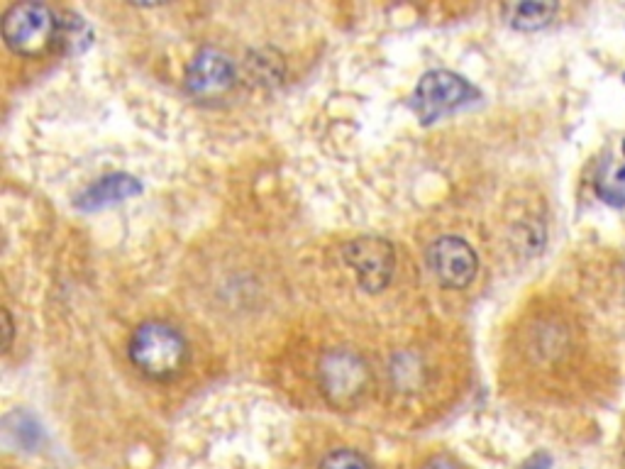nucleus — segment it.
Returning a JSON list of instances; mask_svg holds the SVG:
<instances>
[{"label":"nucleus","instance_id":"obj_1","mask_svg":"<svg viewBox=\"0 0 625 469\" xmlns=\"http://www.w3.org/2000/svg\"><path fill=\"white\" fill-rule=\"evenodd\" d=\"M130 357L142 374L152 379H171L186 360L184 335L162 320H149L135 330Z\"/></svg>","mask_w":625,"mask_h":469},{"label":"nucleus","instance_id":"obj_2","mask_svg":"<svg viewBox=\"0 0 625 469\" xmlns=\"http://www.w3.org/2000/svg\"><path fill=\"white\" fill-rule=\"evenodd\" d=\"M57 35V18L42 3H20L5 13L3 37L8 47L22 57H37Z\"/></svg>","mask_w":625,"mask_h":469},{"label":"nucleus","instance_id":"obj_3","mask_svg":"<svg viewBox=\"0 0 625 469\" xmlns=\"http://www.w3.org/2000/svg\"><path fill=\"white\" fill-rule=\"evenodd\" d=\"M320 386L328 401L337 408H352L369 386V369L350 350L328 352L320 362Z\"/></svg>","mask_w":625,"mask_h":469},{"label":"nucleus","instance_id":"obj_4","mask_svg":"<svg viewBox=\"0 0 625 469\" xmlns=\"http://www.w3.org/2000/svg\"><path fill=\"white\" fill-rule=\"evenodd\" d=\"M345 259L355 269L359 286L369 294L386 289L394 274V247L376 235H362L345 247Z\"/></svg>","mask_w":625,"mask_h":469},{"label":"nucleus","instance_id":"obj_5","mask_svg":"<svg viewBox=\"0 0 625 469\" xmlns=\"http://www.w3.org/2000/svg\"><path fill=\"white\" fill-rule=\"evenodd\" d=\"M474 98V88L462 79V76L452 74V71L438 69L430 71L420 79L413 93V108L418 110L420 118L435 120L440 115L450 113V110L462 108Z\"/></svg>","mask_w":625,"mask_h":469},{"label":"nucleus","instance_id":"obj_6","mask_svg":"<svg viewBox=\"0 0 625 469\" xmlns=\"http://www.w3.org/2000/svg\"><path fill=\"white\" fill-rule=\"evenodd\" d=\"M430 272L445 289H464L477 277L479 259L469 242L462 237L445 235L435 240L428 250Z\"/></svg>","mask_w":625,"mask_h":469},{"label":"nucleus","instance_id":"obj_7","mask_svg":"<svg viewBox=\"0 0 625 469\" xmlns=\"http://www.w3.org/2000/svg\"><path fill=\"white\" fill-rule=\"evenodd\" d=\"M235 84V66L228 54L206 47L191 59L186 71V88L196 96H215Z\"/></svg>","mask_w":625,"mask_h":469},{"label":"nucleus","instance_id":"obj_8","mask_svg":"<svg viewBox=\"0 0 625 469\" xmlns=\"http://www.w3.org/2000/svg\"><path fill=\"white\" fill-rule=\"evenodd\" d=\"M140 189H142L140 181L132 179L130 174H108L105 179L88 186V189L79 196L76 206H79L81 211H98V208L113 206V203L135 196V193H140Z\"/></svg>","mask_w":625,"mask_h":469},{"label":"nucleus","instance_id":"obj_9","mask_svg":"<svg viewBox=\"0 0 625 469\" xmlns=\"http://www.w3.org/2000/svg\"><path fill=\"white\" fill-rule=\"evenodd\" d=\"M555 13H557L555 3H516L506 8L508 22L525 32L540 30V27L550 25L552 18H555Z\"/></svg>","mask_w":625,"mask_h":469},{"label":"nucleus","instance_id":"obj_10","mask_svg":"<svg viewBox=\"0 0 625 469\" xmlns=\"http://www.w3.org/2000/svg\"><path fill=\"white\" fill-rule=\"evenodd\" d=\"M318 469H372L369 462L355 450H335L320 462Z\"/></svg>","mask_w":625,"mask_h":469},{"label":"nucleus","instance_id":"obj_11","mask_svg":"<svg viewBox=\"0 0 625 469\" xmlns=\"http://www.w3.org/2000/svg\"><path fill=\"white\" fill-rule=\"evenodd\" d=\"M425 469H462V467L455 465V462H452V460H447V457H438V460L430 462V465L425 467Z\"/></svg>","mask_w":625,"mask_h":469},{"label":"nucleus","instance_id":"obj_12","mask_svg":"<svg viewBox=\"0 0 625 469\" xmlns=\"http://www.w3.org/2000/svg\"><path fill=\"white\" fill-rule=\"evenodd\" d=\"M3 323H5V350L10 347V338H13V325H10V313L3 311Z\"/></svg>","mask_w":625,"mask_h":469}]
</instances>
